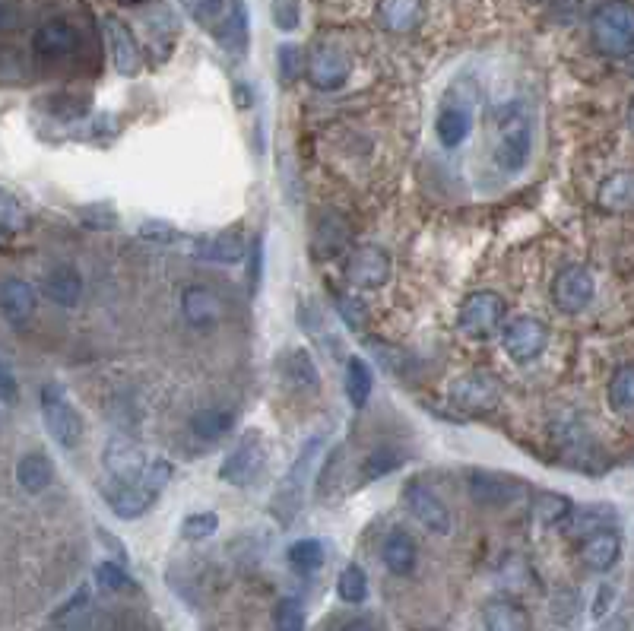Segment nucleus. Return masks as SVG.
<instances>
[{
	"label": "nucleus",
	"instance_id": "nucleus-1",
	"mask_svg": "<svg viewBox=\"0 0 634 631\" xmlns=\"http://www.w3.org/2000/svg\"><path fill=\"white\" fill-rule=\"evenodd\" d=\"M184 7L194 16V23L210 32L219 48L232 54H245L251 26H248V10L241 0H184Z\"/></svg>",
	"mask_w": 634,
	"mask_h": 631
},
{
	"label": "nucleus",
	"instance_id": "nucleus-2",
	"mask_svg": "<svg viewBox=\"0 0 634 631\" xmlns=\"http://www.w3.org/2000/svg\"><path fill=\"white\" fill-rule=\"evenodd\" d=\"M324 444H327V435H324V432L311 435V438L302 444V451H298V457L292 460V467H289V473L283 476V482L276 486L273 501H270V511H273V517H276L279 524H292L295 517H298V511L305 508L308 486H311V476H314L317 457H321Z\"/></svg>",
	"mask_w": 634,
	"mask_h": 631
},
{
	"label": "nucleus",
	"instance_id": "nucleus-3",
	"mask_svg": "<svg viewBox=\"0 0 634 631\" xmlns=\"http://www.w3.org/2000/svg\"><path fill=\"white\" fill-rule=\"evenodd\" d=\"M495 162L501 172L517 175L527 169V162L533 156V118L524 105H505L498 111L495 124Z\"/></svg>",
	"mask_w": 634,
	"mask_h": 631
},
{
	"label": "nucleus",
	"instance_id": "nucleus-4",
	"mask_svg": "<svg viewBox=\"0 0 634 631\" xmlns=\"http://www.w3.org/2000/svg\"><path fill=\"white\" fill-rule=\"evenodd\" d=\"M172 473L175 467L169 460H153L137 482H127V486H118L115 482V486L105 492L108 508L115 511L121 521H137V517H143L159 501L165 486L172 482Z\"/></svg>",
	"mask_w": 634,
	"mask_h": 631
},
{
	"label": "nucleus",
	"instance_id": "nucleus-5",
	"mask_svg": "<svg viewBox=\"0 0 634 631\" xmlns=\"http://www.w3.org/2000/svg\"><path fill=\"white\" fill-rule=\"evenodd\" d=\"M590 32L596 51L606 58H628L634 54V4L631 0H606L590 16Z\"/></svg>",
	"mask_w": 634,
	"mask_h": 631
},
{
	"label": "nucleus",
	"instance_id": "nucleus-6",
	"mask_svg": "<svg viewBox=\"0 0 634 631\" xmlns=\"http://www.w3.org/2000/svg\"><path fill=\"white\" fill-rule=\"evenodd\" d=\"M42 419H45L48 435L58 441L64 451H73L83 441V419L73 410V403L64 397L58 384L42 387Z\"/></svg>",
	"mask_w": 634,
	"mask_h": 631
},
{
	"label": "nucleus",
	"instance_id": "nucleus-7",
	"mask_svg": "<svg viewBox=\"0 0 634 631\" xmlns=\"http://www.w3.org/2000/svg\"><path fill=\"white\" fill-rule=\"evenodd\" d=\"M505 314H508V305H505L501 295H495V292H473L470 299L460 305L457 327L466 333V337H473V340H489L501 330V324H505Z\"/></svg>",
	"mask_w": 634,
	"mask_h": 631
},
{
	"label": "nucleus",
	"instance_id": "nucleus-8",
	"mask_svg": "<svg viewBox=\"0 0 634 631\" xmlns=\"http://www.w3.org/2000/svg\"><path fill=\"white\" fill-rule=\"evenodd\" d=\"M403 498H406V508L413 511V517L428 533H438V536L451 533L454 527L451 508L444 505V498L428 486L425 479H409L403 486Z\"/></svg>",
	"mask_w": 634,
	"mask_h": 631
},
{
	"label": "nucleus",
	"instance_id": "nucleus-9",
	"mask_svg": "<svg viewBox=\"0 0 634 631\" xmlns=\"http://www.w3.org/2000/svg\"><path fill=\"white\" fill-rule=\"evenodd\" d=\"M264 460H267V448L260 432H245L238 438V448L229 451V457L222 460L219 479L229 482V486L245 489L260 476V470H264Z\"/></svg>",
	"mask_w": 634,
	"mask_h": 631
},
{
	"label": "nucleus",
	"instance_id": "nucleus-10",
	"mask_svg": "<svg viewBox=\"0 0 634 631\" xmlns=\"http://www.w3.org/2000/svg\"><path fill=\"white\" fill-rule=\"evenodd\" d=\"M596 295L593 273L587 267H565L552 280V302L565 314H581Z\"/></svg>",
	"mask_w": 634,
	"mask_h": 631
},
{
	"label": "nucleus",
	"instance_id": "nucleus-11",
	"mask_svg": "<svg viewBox=\"0 0 634 631\" xmlns=\"http://www.w3.org/2000/svg\"><path fill=\"white\" fill-rule=\"evenodd\" d=\"M466 489H470L473 501L482 508H505L511 501H517L524 495V482L505 476V473H492V470H473L470 479H466Z\"/></svg>",
	"mask_w": 634,
	"mask_h": 631
},
{
	"label": "nucleus",
	"instance_id": "nucleus-12",
	"mask_svg": "<svg viewBox=\"0 0 634 631\" xmlns=\"http://www.w3.org/2000/svg\"><path fill=\"white\" fill-rule=\"evenodd\" d=\"M451 400L460 406V410L473 413V416L492 413L501 400V384L492 375H486V371L463 375L451 384Z\"/></svg>",
	"mask_w": 634,
	"mask_h": 631
},
{
	"label": "nucleus",
	"instance_id": "nucleus-13",
	"mask_svg": "<svg viewBox=\"0 0 634 631\" xmlns=\"http://www.w3.org/2000/svg\"><path fill=\"white\" fill-rule=\"evenodd\" d=\"M346 276L356 289H381L390 280V254L381 245H359L346 264Z\"/></svg>",
	"mask_w": 634,
	"mask_h": 631
},
{
	"label": "nucleus",
	"instance_id": "nucleus-14",
	"mask_svg": "<svg viewBox=\"0 0 634 631\" xmlns=\"http://www.w3.org/2000/svg\"><path fill=\"white\" fill-rule=\"evenodd\" d=\"M505 352L514 362H533L536 356H543V349L549 343V330L543 321L536 318H517L505 327Z\"/></svg>",
	"mask_w": 634,
	"mask_h": 631
},
{
	"label": "nucleus",
	"instance_id": "nucleus-15",
	"mask_svg": "<svg viewBox=\"0 0 634 631\" xmlns=\"http://www.w3.org/2000/svg\"><path fill=\"white\" fill-rule=\"evenodd\" d=\"M102 463H105V473H111V479H115L118 486L137 482L149 467L143 448H137V444L127 438H111L102 451Z\"/></svg>",
	"mask_w": 634,
	"mask_h": 631
},
{
	"label": "nucleus",
	"instance_id": "nucleus-16",
	"mask_svg": "<svg viewBox=\"0 0 634 631\" xmlns=\"http://www.w3.org/2000/svg\"><path fill=\"white\" fill-rule=\"evenodd\" d=\"M349 58L337 48V45H321V48H314L311 51V58L305 64V73H308V80L311 86L317 89H340L346 80H349Z\"/></svg>",
	"mask_w": 634,
	"mask_h": 631
},
{
	"label": "nucleus",
	"instance_id": "nucleus-17",
	"mask_svg": "<svg viewBox=\"0 0 634 631\" xmlns=\"http://www.w3.org/2000/svg\"><path fill=\"white\" fill-rule=\"evenodd\" d=\"M105 39H108V51H111V64L121 73V77H137L143 67V54L140 45L118 16H105Z\"/></svg>",
	"mask_w": 634,
	"mask_h": 631
},
{
	"label": "nucleus",
	"instance_id": "nucleus-18",
	"mask_svg": "<svg viewBox=\"0 0 634 631\" xmlns=\"http://www.w3.org/2000/svg\"><path fill=\"white\" fill-rule=\"evenodd\" d=\"M581 559L590 571H609L615 568V562L622 559V536L615 533L612 527L590 533L587 540L581 543Z\"/></svg>",
	"mask_w": 634,
	"mask_h": 631
},
{
	"label": "nucleus",
	"instance_id": "nucleus-19",
	"mask_svg": "<svg viewBox=\"0 0 634 631\" xmlns=\"http://www.w3.org/2000/svg\"><path fill=\"white\" fill-rule=\"evenodd\" d=\"M381 559H384V568L390 574H397V578H409V574L416 571V562H419L416 540L406 530H390L387 540H384V549H381Z\"/></svg>",
	"mask_w": 634,
	"mask_h": 631
},
{
	"label": "nucleus",
	"instance_id": "nucleus-20",
	"mask_svg": "<svg viewBox=\"0 0 634 631\" xmlns=\"http://www.w3.org/2000/svg\"><path fill=\"white\" fill-rule=\"evenodd\" d=\"M181 314L194 327H210L222 318V302L207 286H188L181 292Z\"/></svg>",
	"mask_w": 634,
	"mask_h": 631
},
{
	"label": "nucleus",
	"instance_id": "nucleus-21",
	"mask_svg": "<svg viewBox=\"0 0 634 631\" xmlns=\"http://www.w3.org/2000/svg\"><path fill=\"white\" fill-rule=\"evenodd\" d=\"M283 381L298 394H314L321 391V375H317V365L311 359V352L295 346L283 356Z\"/></svg>",
	"mask_w": 634,
	"mask_h": 631
},
{
	"label": "nucleus",
	"instance_id": "nucleus-22",
	"mask_svg": "<svg viewBox=\"0 0 634 631\" xmlns=\"http://www.w3.org/2000/svg\"><path fill=\"white\" fill-rule=\"evenodd\" d=\"M32 48H35V54H42L48 61L67 58V54H73V48H77V32H73V26L64 20H51L32 35Z\"/></svg>",
	"mask_w": 634,
	"mask_h": 631
},
{
	"label": "nucleus",
	"instance_id": "nucleus-23",
	"mask_svg": "<svg viewBox=\"0 0 634 631\" xmlns=\"http://www.w3.org/2000/svg\"><path fill=\"white\" fill-rule=\"evenodd\" d=\"M0 314L10 321V324H26L32 314H35V289L26 280H10L0 283Z\"/></svg>",
	"mask_w": 634,
	"mask_h": 631
},
{
	"label": "nucleus",
	"instance_id": "nucleus-24",
	"mask_svg": "<svg viewBox=\"0 0 634 631\" xmlns=\"http://www.w3.org/2000/svg\"><path fill=\"white\" fill-rule=\"evenodd\" d=\"M375 16L387 32L403 35V32H413L422 23L425 10H422V0H378Z\"/></svg>",
	"mask_w": 634,
	"mask_h": 631
},
{
	"label": "nucleus",
	"instance_id": "nucleus-25",
	"mask_svg": "<svg viewBox=\"0 0 634 631\" xmlns=\"http://www.w3.org/2000/svg\"><path fill=\"white\" fill-rule=\"evenodd\" d=\"M473 131V115L466 105H454V102H444V108L438 111V121H435V134L441 140L444 150H457V146L470 137Z\"/></svg>",
	"mask_w": 634,
	"mask_h": 631
},
{
	"label": "nucleus",
	"instance_id": "nucleus-26",
	"mask_svg": "<svg viewBox=\"0 0 634 631\" xmlns=\"http://www.w3.org/2000/svg\"><path fill=\"white\" fill-rule=\"evenodd\" d=\"M45 295L61 308H77L83 299V276L73 270V267H54L45 283H42Z\"/></svg>",
	"mask_w": 634,
	"mask_h": 631
},
{
	"label": "nucleus",
	"instance_id": "nucleus-27",
	"mask_svg": "<svg viewBox=\"0 0 634 631\" xmlns=\"http://www.w3.org/2000/svg\"><path fill=\"white\" fill-rule=\"evenodd\" d=\"M406 460H409V454L403 448H394V444H378V448H371L362 460L359 486H368V482H378L381 476L400 470Z\"/></svg>",
	"mask_w": 634,
	"mask_h": 631
},
{
	"label": "nucleus",
	"instance_id": "nucleus-28",
	"mask_svg": "<svg viewBox=\"0 0 634 631\" xmlns=\"http://www.w3.org/2000/svg\"><path fill=\"white\" fill-rule=\"evenodd\" d=\"M245 254H248V245L245 238H241V232H219L197 245V257L213 264H238L245 261Z\"/></svg>",
	"mask_w": 634,
	"mask_h": 631
},
{
	"label": "nucleus",
	"instance_id": "nucleus-29",
	"mask_svg": "<svg viewBox=\"0 0 634 631\" xmlns=\"http://www.w3.org/2000/svg\"><path fill=\"white\" fill-rule=\"evenodd\" d=\"M615 524V508L609 505H590V508H574L568 517H565V533L574 536V540H587L590 533L596 530H606Z\"/></svg>",
	"mask_w": 634,
	"mask_h": 631
},
{
	"label": "nucleus",
	"instance_id": "nucleus-30",
	"mask_svg": "<svg viewBox=\"0 0 634 631\" xmlns=\"http://www.w3.org/2000/svg\"><path fill=\"white\" fill-rule=\"evenodd\" d=\"M51 479H54V467L42 451H32L16 463V482H20V486L32 495L45 492L51 486Z\"/></svg>",
	"mask_w": 634,
	"mask_h": 631
},
{
	"label": "nucleus",
	"instance_id": "nucleus-31",
	"mask_svg": "<svg viewBox=\"0 0 634 631\" xmlns=\"http://www.w3.org/2000/svg\"><path fill=\"white\" fill-rule=\"evenodd\" d=\"M486 631H527V612L514 600H492L482 609Z\"/></svg>",
	"mask_w": 634,
	"mask_h": 631
},
{
	"label": "nucleus",
	"instance_id": "nucleus-32",
	"mask_svg": "<svg viewBox=\"0 0 634 631\" xmlns=\"http://www.w3.org/2000/svg\"><path fill=\"white\" fill-rule=\"evenodd\" d=\"M371 391H375V371H371V365L362 356H352L346 362V397H349V403L356 406V410H362L371 397Z\"/></svg>",
	"mask_w": 634,
	"mask_h": 631
},
{
	"label": "nucleus",
	"instance_id": "nucleus-33",
	"mask_svg": "<svg viewBox=\"0 0 634 631\" xmlns=\"http://www.w3.org/2000/svg\"><path fill=\"white\" fill-rule=\"evenodd\" d=\"M574 511V501L562 492H539L533 498V521L539 527H558Z\"/></svg>",
	"mask_w": 634,
	"mask_h": 631
},
{
	"label": "nucleus",
	"instance_id": "nucleus-34",
	"mask_svg": "<svg viewBox=\"0 0 634 631\" xmlns=\"http://www.w3.org/2000/svg\"><path fill=\"white\" fill-rule=\"evenodd\" d=\"M232 425H235V413L216 410V406H210V410H200V413L191 416V432L200 441H219V438H226L232 432Z\"/></svg>",
	"mask_w": 634,
	"mask_h": 631
},
{
	"label": "nucleus",
	"instance_id": "nucleus-35",
	"mask_svg": "<svg viewBox=\"0 0 634 631\" xmlns=\"http://www.w3.org/2000/svg\"><path fill=\"white\" fill-rule=\"evenodd\" d=\"M606 397H609L612 413H619L625 419H634V362L622 365L619 371H615L612 381H609Z\"/></svg>",
	"mask_w": 634,
	"mask_h": 631
},
{
	"label": "nucleus",
	"instance_id": "nucleus-36",
	"mask_svg": "<svg viewBox=\"0 0 634 631\" xmlns=\"http://www.w3.org/2000/svg\"><path fill=\"white\" fill-rule=\"evenodd\" d=\"M286 559L298 574H314V571H321L324 562H327V546L321 540H311V536L308 540H295L286 549Z\"/></svg>",
	"mask_w": 634,
	"mask_h": 631
},
{
	"label": "nucleus",
	"instance_id": "nucleus-37",
	"mask_svg": "<svg viewBox=\"0 0 634 631\" xmlns=\"http://www.w3.org/2000/svg\"><path fill=\"white\" fill-rule=\"evenodd\" d=\"M346 241H349V229H346L343 219L327 216V219L317 222V232H314V254L330 257V254L343 251Z\"/></svg>",
	"mask_w": 634,
	"mask_h": 631
},
{
	"label": "nucleus",
	"instance_id": "nucleus-38",
	"mask_svg": "<svg viewBox=\"0 0 634 631\" xmlns=\"http://www.w3.org/2000/svg\"><path fill=\"white\" fill-rule=\"evenodd\" d=\"M337 597L349 606H362L368 600V574L362 565H346L337 578Z\"/></svg>",
	"mask_w": 634,
	"mask_h": 631
},
{
	"label": "nucleus",
	"instance_id": "nucleus-39",
	"mask_svg": "<svg viewBox=\"0 0 634 631\" xmlns=\"http://www.w3.org/2000/svg\"><path fill=\"white\" fill-rule=\"evenodd\" d=\"M600 203L609 210H628L634 207V175L622 172V175H612L603 188H600Z\"/></svg>",
	"mask_w": 634,
	"mask_h": 631
},
{
	"label": "nucleus",
	"instance_id": "nucleus-40",
	"mask_svg": "<svg viewBox=\"0 0 634 631\" xmlns=\"http://www.w3.org/2000/svg\"><path fill=\"white\" fill-rule=\"evenodd\" d=\"M308 616H305V603L298 597H286L273 606V628L276 631H305Z\"/></svg>",
	"mask_w": 634,
	"mask_h": 631
},
{
	"label": "nucleus",
	"instance_id": "nucleus-41",
	"mask_svg": "<svg viewBox=\"0 0 634 631\" xmlns=\"http://www.w3.org/2000/svg\"><path fill=\"white\" fill-rule=\"evenodd\" d=\"M216 530H219V514H213V511H197V514H188L181 521V536L188 543L210 540Z\"/></svg>",
	"mask_w": 634,
	"mask_h": 631
},
{
	"label": "nucleus",
	"instance_id": "nucleus-42",
	"mask_svg": "<svg viewBox=\"0 0 634 631\" xmlns=\"http://www.w3.org/2000/svg\"><path fill=\"white\" fill-rule=\"evenodd\" d=\"M29 226V216L23 210V203L16 200L7 188H0V232H23Z\"/></svg>",
	"mask_w": 634,
	"mask_h": 631
},
{
	"label": "nucleus",
	"instance_id": "nucleus-43",
	"mask_svg": "<svg viewBox=\"0 0 634 631\" xmlns=\"http://www.w3.org/2000/svg\"><path fill=\"white\" fill-rule=\"evenodd\" d=\"M368 349H371V356H375V359H378L387 371H394V375H406L409 365H413V359H409L403 349L390 346V343H378V340H371V343H368Z\"/></svg>",
	"mask_w": 634,
	"mask_h": 631
},
{
	"label": "nucleus",
	"instance_id": "nucleus-44",
	"mask_svg": "<svg viewBox=\"0 0 634 631\" xmlns=\"http://www.w3.org/2000/svg\"><path fill=\"white\" fill-rule=\"evenodd\" d=\"M270 13L279 32H295L302 26V4L298 0H270Z\"/></svg>",
	"mask_w": 634,
	"mask_h": 631
},
{
	"label": "nucleus",
	"instance_id": "nucleus-45",
	"mask_svg": "<svg viewBox=\"0 0 634 631\" xmlns=\"http://www.w3.org/2000/svg\"><path fill=\"white\" fill-rule=\"evenodd\" d=\"M96 581L102 590H111V593H121V590H130L134 587V581H130V574L118 565V562H102L96 568Z\"/></svg>",
	"mask_w": 634,
	"mask_h": 631
},
{
	"label": "nucleus",
	"instance_id": "nucleus-46",
	"mask_svg": "<svg viewBox=\"0 0 634 631\" xmlns=\"http://www.w3.org/2000/svg\"><path fill=\"white\" fill-rule=\"evenodd\" d=\"M54 118H61V121H77V118H83L86 111H89V102H83V99H70V96H58V99H48V102H42Z\"/></svg>",
	"mask_w": 634,
	"mask_h": 631
},
{
	"label": "nucleus",
	"instance_id": "nucleus-47",
	"mask_svg": "<svg viewBox=\"0 0 634 631\" xmlns=\"http://www.w3.org/2000/svg\"><path fill=\"white\" fill-rule=\"evenodd\" d=\"M615 600H619V590H615V584H600L593 593V603H590V619L593 622H603L609 612L615 609Z\"/></svg>",
	"mask_w": 634,
	"mask_h": 631
},
{
	"label": "nucleus",
	"instance_id": "nucleus-48",
	"mask_svg": "<svg viewBox=\"0 0 634 631\" xmlns=\"http://www.w3.org/2000/svg\"><path fill=\"white\" fill-rule=\"evenodd\" d=\"M279 58V77H283V83H292L298 73H302L305 61H302V51H298L295 45H283L276 51Z\"/></svg>",
	"mask_w": 634,
	"mask_h": 631
},
{
	"label": "nucleus",
	"instance_id": "nucleus-49",
	"mask_svg": "<svg viewBox=\"0 0 634 631\" xmlns=\"http://www.w3.org/2000/svg\"><path fill=\"white\" fill-rule=\"evenodd\" d=\"M574 612H577V593L574 590H562L558 593V597L552 600V619L555 622H562V625H568L571 619H574Z\"/></svg>",
	"mask_w": 634,
	"mask_h": 631
},
{
	"label": "nucleus",
	"instance_id": "nucleus-50",
	"mask_svg": "<svg viewBox=\"0 0 634 631\" xmlns=\"http://www.w3.org/2000/svg\"><path fill=\"white\" fill-rule=\"evenodd\" d=\"M20 397V384H16V375L10 371L7 362H0V403H16Z\"/></svg>",
	"mask_w": 634,
	"mask_h": 631
},
{
	"label": "nucleus",
	"instance_id": "nucleus-51",
	"mask_svg": "<svg viewBox=\"0 0 634 631\" xmlns=\"http://www.w3.org/2000/svg\"><path fill=\"white\" fill-rule=\"evenodd\" d=\"M260 257H264V241L254 238V245H251V270H248V289L257 292L260 286Z\"/></svg>",
	"mask_w": 634,
	"mask_h": 631
},
{
	"label": "nucleus",
	"instance_id": "nucleus-52",
	"mask_svg": "<svg viewBox=\"0 0 634 631\" xmlns=\"http://www.w3.org/2000/svg\"><path fill=\"white\" fill-rule=\"evenodd\" d=\"M86 606H89V590H86V587H80V590L70 597V603H64V606L58 609V616H54V619L64 622L67 616H73V612H80V609H86Z\"/></svg>",
	"mask_w": 634,
	"mask_h": 631
},
{
	"label": "nucleus",
	"instance_id": "nucleus-53",
	"mask_svg": "<svg viewBox=\"0 0 634 631\" xmlns=\"http://www.w3.org/2000/svg\"><path fill=\"white\" fill-rule=\"evenodd\" d=\"M140 235H146V238H172L175 235V229L172 226H162V222H146V226L140 229Z\"/></svg>",
	"mask_w": 634,
	"mask_h": 631
},
{
	"label": "nucleus",
	"instance_id": "nucleus-54",
	"mask_svg": "<svg viewBox=\"0 0 634 631\" xmlns=\"http://www.w3.org/2000/svg\"><path fill=\"white\" fill-rule=\"evenodd\" d=\"M13 23V13H10V7H4V4H0V29H4V26H10Z\"/></svg>",
	"mask_w": 634,
	"mask_h": 631
},
{
	"label": "nucleus",
	"instance_id": "nucleus-55",
	"mask_svg": "<svg viewBox=\"0 0 634 631\" xmlns=\"http://www.w3.org/2000/svg\"><path fill=\"white\" fill-rule=\"evenodd\" d=\"M628 127H631V134H634V99H631V105H628Z\"/></svg>",
	"mask_w": 634,
	"mask_h": 631
},
{
	"label": "nucleus",
	"instance_id": "nucleus-56",
	"mask_svg": "<svg viewBox=\"0 0 634 631\" xmlns=\"http://www.w3.org/2000/svg\"><path fill=\"white\" fill-rule=\"evenodd\" d=\"M631 73H634V58H631Z\"/></svg>",
	"mask_w": 634,
	"mask_h": 631
},
{
	"label": "nucleus",
	"instance_id": "nucleus-57",
	"mask_svg": "<svg viewBox=\"0 0 634 631\" xmlns=\"http://www.w3.org/2000/svg\"><path fill=\"white\" fill-rule=\"evenodd\" d=\"M124 4H134V0H124Z\"/></svg>",
	"mask_w": 634,
	"mask_h": 631
}]
</instances>
